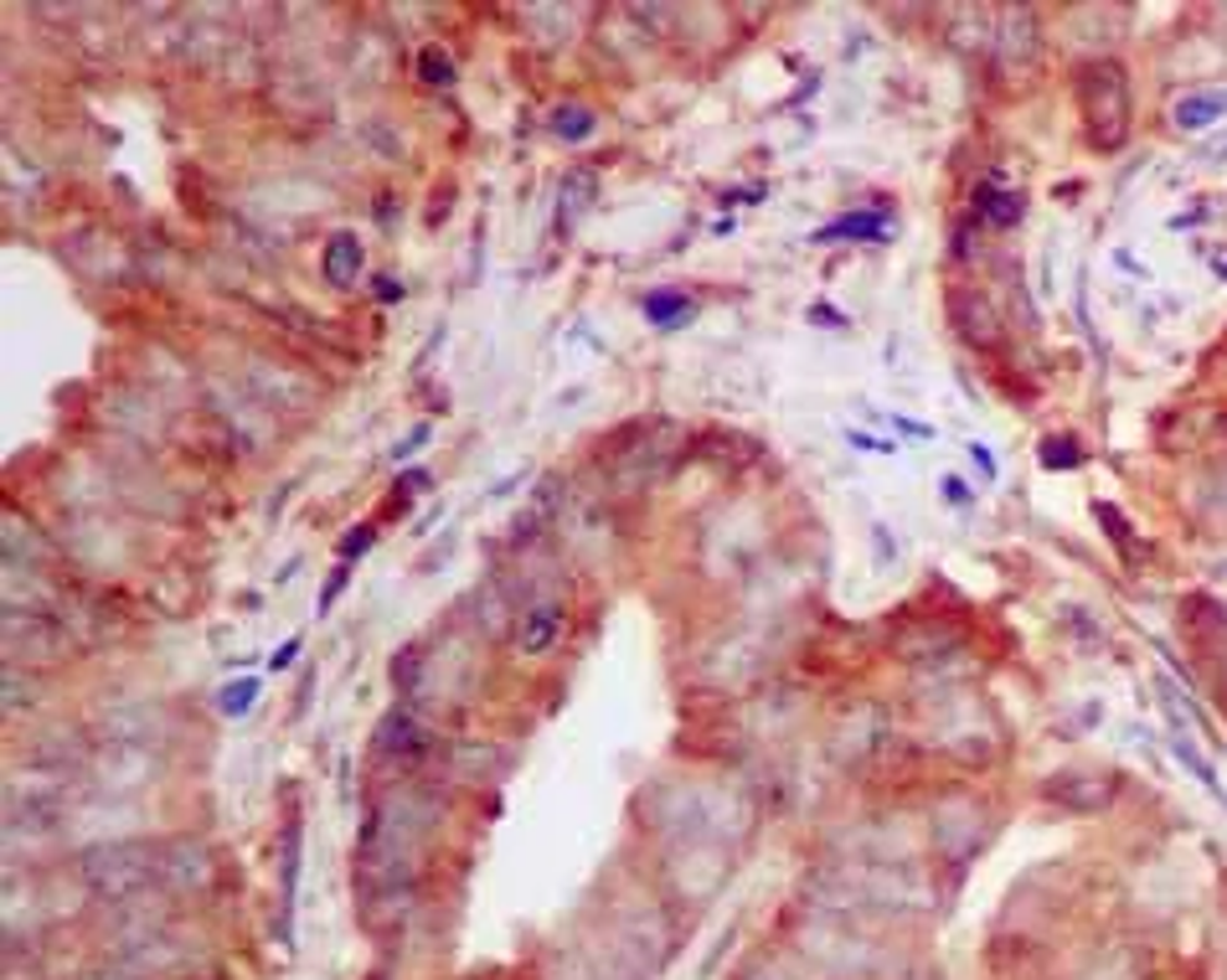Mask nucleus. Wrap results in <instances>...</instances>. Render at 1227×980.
I'll return each instance as SVG.
<instances>
[{"instance_id":"9d476101","label":"nucleus","mask_w":1227,"mask_h":980,"mask_svg":"<svg viewBox=\"0 0 1227 980\" xmlns=\"http://www.w3.org/2000/svg\"><path fill=\"white\" fill-rule=\"evenodd\" d=\"M887 233V212H861V217H841L831 228H820L815 243H841V237H882Z\"/></svg>"},{"instance_id":"6ab92c4d","label":"nucleus","mask_w":1227,"mask_h":980,"mask_svg":"<svg viewBox=\"0 0 1227 980\" xmlns=\"http://www.w3.org/2000/svg\"><path fill=\"white\" fill-rule=\"evenodd\" d=\"M392 682H397V691H413V686H418V650H403V656L392 661Z\"/></svg>"},{"instance_id":"ddd939ff","label":"nucleus","mask_w":1227,"mask_h":980,"mask_svg":"<svg viewBox=\"0 0 1227 980\" xmlns=\"http://www.w3.org/2000/svg\"><path fill=\"white\" fill-rule=\"evenodd\" d=\"M413 68H418V78L429 83V88H449V83H454V58H449L439 41L418 47V62H413Z\"/></svg>"},{"instance_id":"9b49d317","label":"nucleus","mask_w":1227,"mask_h":980,"mask_svg":"<svg viewBox=\"0 0 1227 980\" xmlns=\"http://www.w3.org/2000/svg\"><path fill=\"white\" fill-rule=\"evenodd\" d=\"M974 207L991 217L995 228H1011V222H1021V212H1027V196L1021 192H980L974 196Z\"/></svg>"},{"instance_id":"f257e3e1","label":"nucleus","mask_w":1227,"mask_h":980,"mask_svg":"<svg viewBox=\"0 0 1227 980\" xmlns=\"http://www.w3.org/2000/svg\"><path fill=\"white\" fill-rule=\"evenodd\" d=\"M78 878L94 898L130 908V903L160 893V846L150 842H103L78 857Z\"/></svg>"},{"instance_id":"20e7f679","label":"nucleus","mask_w":1227,"mask_h":980,"mask_svg":"<svg viewBox=\"0 0 1227 980\" xmlns=\"http://www.w3.org/2000/svg\"><path fill=\"white\" fill-rule=\"evenodd\" d=\"M1114 789H1119L1114 774H1099V769H1063V774H1052V780L1042 784V800L1063 805L1068 816H1099V810H1109L1114 805Z\"/></svg>"},{"instance_id":"2eb2a0df","label":"nucleus","mask_w":1227,"mask_h":980,"mask_svg":"<svg viewBox=\"0 0 1227 980\" xmlns=\"http://www.w3.org/2000/svg\"><path fill=\"white\" fill-rule=\"evenodd\" d=\"M284 929H290V908H294V882H299V816H290L284 825Z\"/></svg>"},{"instance_id":"b1692460","label":"nucleus","mask_w":1227,"mask_h":980,"mask_svg":"<svg viewBox=\"0 0 1227 980\" xmlns=\"http://www.w3.org/2000/svg\"><path fill=\"white\" fill-rule=\"evenodd\" d=\"M424 444H429V424H418V429H413L408 439H403V444H397V450H392V460H403V454H418V450H424Z\"/></svg>"},{"instance_id":"a211bd4d","label":"nucleus","mask_w":1227,"mask_h":980,"mask_svg":"<svg viewBox=\"0 0 1227 980\" xmlns=\"http://www.w3.org/2000/svg\"><path fill=\"white\" fill-rule=\"evenodd\" d=\"M1042 465H1047V470H1078V465H1083V450H1078L1072 439H1057V433H1052L1047 444H1042Z\"/></svg>"},{"instance_id":"393cba45","label":"nucleus","mask_w":1227,"mask_h":980,"mask_svg":"<svg viewBox=\"0 0 1227 980\" xmlns=\"http://www.w3.org/2000/svg\"><path fill=\"white\" fill-rule=\"evenodd\" d=\"M970 460H974V465H980V470H985V475L995 480V454H991V450H980V444H970Z\"/></svg>"},{"instance_id":"4468645a","label":"nucleus","mask_w":1227,"mask_h":980,"mask_svg":"<svg viewBox=\"0 0 1227 980\" xmlns=\"http://www.w3.org/2000/svg\"><path fill=\"white\" fill-rule=\"evenodd\" d=\"M552 130H557L567 145H578V139H588L593 130H599V114H593V109H584V103H567V109H557V114H552Z\"/></svg>"},{"instance_id":"aec40b11","label":"nucleus","mask_w":1227,"mask_h":980,"mask_svg":"<svg viewBox=\"0 0 1227 980\" xmlns=\"http://www.w3.org/2000/svg\"><path fill=\"white\" fill-rule=\"evenodd\" d=\"M1099 522H1104V527H1109V537H1114V542H1119V548H1125V552H1130V558H1134V542H1130V531H1125V516H1119V511H1114V506H1099Z\"/></svg>"},{"instance_id":"f03ea898","label":"nucleus","mask_w":1227,"mask_h":980,"mask_svg":"<svg viewBox=\"0 0 1227 980\" xmlns=\"http://www.w3.org/2000/svg\"><path fill=\"white\" fill-rule=\"evenodd\" d=\"M1072 98H1078L1093 150H1119L1130 139V78L1114 58L1083 62L1072 73Z\"/></svg>"},{"instance_id":"7ed1b4c3","label":"nucleus","mask_w":1227,"mask_h":980,"mask_svg":"<svg viewBox=\"0 0 1227 980\" xmlns=\"http://www.w3.org/2000/svg\"><path fill=\"white\" fill-rule=\"evenodd\" d=\"M377 754H382L388 764H397V769H418V764H424V759L433 754L429 723H424V718H418L413 707L397 702L388 718L377 723Z\"/></svg>"},{"instance_id":"6e6552de","label":"nucleus","mask_w":1227,"mask_h":980,"mask_svg":"<svg viewBox=\"0 0 1227 980\" xmlns=\"http://www.w3.org/2000/svg\"><path fill=\"white\" fill-rule=\"evenodd\" d=\"M949 315H955L959 335H965L970 346H995V335H1001V326H995V310L985 305V299H980V294L955 290V294H949Z\"/></svg>"},{"instance_id":"0eeeda50","label":"nucleus","mask_w":1227,"mask_h":980,"mask_svg":"<svg viewBox=\"0 0 1227 980\" xmlns=\"http://www.w3.org/2000/svg\"><path fill=\"white\" fill-rule=\"evenodd\" d=\"M557 516H563V480L547 475L542 486L531 490V501L522 506V516H516V542H537L547 527H557Z\"/></svg>"},{"instance_id":"423d86ee","label":"nucleus","mask_w":1227,"mask_h":980,"mask_svg":"<svg viewBox=\"0 0 1227 980\" xmlns=\"http://www.w3.org/2000/svg\"><path fill=\"white\" fill-rule=\"evenodd\" d=\"M563 635H567V604L563 599H531V604H522L516 629H511V640H516L522 656H547Z\"/></svg>"},{"instance_id":"dca6fc26","label":"nucleus","mask_w":1227,"mask_h":980,"mask_svg":"<svg viewBox=\"0 0 1227 980\" xmlns=\"http://www.w3.org/2000/svg\"><path fill=\"white\" fill-rule=\"evenodd\" d=\"M645 315L655 320V326H682L686 315H691V299L676 290H655L650 299H645Z\"/></svg>"},{"instance_id":"1a4fd4ad","label":"nucleus","mask_w":1227,"mask_h":980,"mask_svg":"<svg viewBox=\"0 0 1227 980\" xmlns=\"http://www.w3.org/2000/svg\"><path fill=\"white\" fill-rule=\"evenodd\" d=\"M320 269L331 284H356L361 279V237L356 233H335L326 243V254H320Z\"/></svg>"},{"instance_id":"f3484780","label":"nucleus","mask_w":1227,"mask_h":980,"mask_svg":"<svg viewBox=\"0 0 1227 980\" xmlns=\"http://www.w3.org/2000/svg\"><path fill=\"white\" fill-rule=\"evenodd\" d=\"M254 702H258V682H254V676H243V682H228V686H222V697H217L222 718H243V712H248Z\"/></svg>"},{"instance_id":"5701e85b","label":"nucleus","mask_w":1227,"mask_h":980,"mask_svg":"<svg viewBox=\"0 0 1227 980\" xmlns=\"http://www.w3.org/2000/svg\"><path fill=\"white\" fill-rule=\"evenodd\" d=\"M346 578H351V568H335V573H331V584H326V593H320V614H326V609H331L335 599H341V588H346Z\"/></svg>"},{"instance_id":"412c9836","label":"nucleus","mask_w":1227,"mask_h":980,"mask_svg":"<svg viewBox=\"0 0 1227 980\" xmlns=\"http://www.w3.org/2000/svg\"><path fill=\"white\" fill-rule=\"evenodd\" d=\"M371 542H377V527L367 522L361 531H346V537H341V548H335V552H341V558H356V552H367Z\"/></svg>"},{"instance_id":"4be33fe9","label":"nucleus","mask_w":1227,"mask_h":980,"mask_svg":"<svg viewBox=\"0 0 1227 980\" xmlns=\"http://www.w3.org/2000/svg\"><path fill=\"white\" fill-rule=\"evenodd\" d=\"M294 661H299V635H290L284 646L273 650V656H269V671H290Z\"/></svg>"},{"instance_id":"39448f33","label":"nucleus","mask_w":1227,"mask_h":980,"mask_svg":"<svg viewBox=\"0 0 1227 980\" xmlns=\"http://www.w3.org/2000/svg\"><path fill=\"white\" fill-rule=\"evenodd\" d=\"M212 882V857L196 836H175L160 846V893H196Z\"/></svg>"},{"instance_id":"f8f14e48","label":"nucleus","mask_w":1227,"mask_h":980,"mask_svg":"<svg viewBox=\"0 0 1227 980\" xmlns=\"http://www.w3.org/2000/svg\"><path fill=\"white\" fill-rule=\"evenodd\" d=\"M1227 109V98L1223 94H1197V98H1181V103H1176V124H1181V130H1207L1212 119L1223 114Z\"/></svg>"}]
</instances>
